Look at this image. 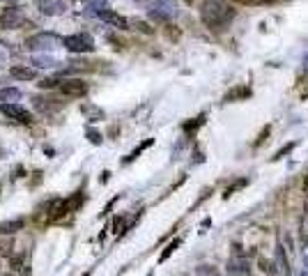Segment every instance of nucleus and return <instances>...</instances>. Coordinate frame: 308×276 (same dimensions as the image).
<instances>
[{
	"mask_svg": "<svg viewBox=\"0 0 308 276\" xmlns=\"http://www.w3.org/2000/svg\"><path fill=\"white\" fill-rule=\"evenodd\" d=\"M200 18H203V23L207 28L221 30L228 23H232L235 9L230 7L228 2H223V0H205L203 7H200Z\"/></svg>",
	"mask_w": 308,
	"mask_h": 276,
	"instance_id": "f257e3e1",
	"label": "nucleus"
},
{
	"mask_svg": "<svg viewBox=\"0 0 308 276\" xmlns=\"http://www.w3.org/2000/svg\"><path fill=\"white\" fill-rule=\"evenodd\" d=\"M177 14H179V7H177L175 0H154L147 7V17L152 21H159V23H166L170 18H175Z\"/></svg>",
	"mask_w": 308,
	"mask_h": 276,
	"instance_id": "f03ea898",
	"label": "nucleus"
},
{
	"mask_svg": "<svg viewBox=\"0 0 308 276\" xmlns=\"http://www.w3.org/2000/svg\"><path fill=\"white\" fill-rule=\"evenodd\" d=\"M60 46H65V44L58 34L53 33H37L26 39L28 51H53V49H60Z\"/></svg>",
	"mask_w": 308,
	"mask_h": 276,
	"instance_id": "7ed1b4c3",
	"label": "nucleus"
},
{
	"mask_svg": "<svg viewBox=\"0 0 308 276\" xmlns=\"http://www.w3.org/2000/svg\"><path fill=\"white\" fill-rule=\"evenodd\" d=\"M62 44H65L71 53H90L92 49H95V39H92L88 33L69 34V37H65V39H62Z\"/></svg>",
	"mask_w": 308,
	"mask_h": 276,
	"instance_id": "20e7f679",
	"label": "nucleus"
},
{
	"mask_svg": "<svg viewBox=\"0 0 308 276\" xmlns=\"http://www.w3.org/2000/svg\"><path fill=\"white\" fill-rule=\"evenodd\" d=\"M60 92L67 97H83L88 92V83H83L81 78H69V81H60Z\"/></svg>",
	"mask_w": 308,
	"mask_h": 276,
	"instance_id": "39448f33",
	"label": "nucleus"
},
{
	"mask_svg": "<svg viewBox=\"0 0 308 276\" xmlns=\"http://www.w3.org/2000/svg\"><path fill=\"white\" fill-rule=\"evenodd\" d=\"M0 111L5 113L7 118H12V120L16 122H32V115L23 108V106H18V104H0Z\"/></svg>",
	"mask_w": 308,
	"mask_h": 276,
	"instance_id": "423d86ee",
	"label": "nucleus"
},
{
	"mask_svg": "<svg viewBox=\"0 0 308 276\" xmlns=\"http://www.w3.org/2000/svg\"><path fill=\"white\" fill-rule=\"evenodd\" d=\"M23 21H26V17H23V12L18 7H9L5 9V14L0 17V23L5 28H21L23 26Z\"/></svg>",
	"mask_w": 308,
	"mask_h": 276,
	"instance_id": "0eeeda50",
	"label": "nucleus"
},
{
	"mask_svg": "<svg viewBox=\"0 0 308 276\" xmlns=\"http://www.w3.org/2000/svg\"><path fill=\"white\" fill-rule=\"evenodd\" d=\"M37 5L42 9V14H46V17H58V14L67 12V2L65 0H39Z\"/></svg>",
	"mask_w": 308,
	"mask_h": 276,
	"instance_id": "6e6552de",
	"label": "nucleus"
},
{
	"mask_svg": "<svg viewBox=\"0 0 308 276\" xmlns=\"http://www.w3.org/2000/svg\"><path fill=\"white\" fill-rule=\"evenodd\" d=\"M108 2L106 0H88L85 2V9H83V14L85 17H92V18H101L108 12Z\"/></svg>",
	"mask_w": 308,
	"mask_h": 276,
	"instance_id": "1a4fd4ad",
	"label": "nucleus"
},
{
	"mask_svg": "<svg viewBox=\"0 0 308 276\" xmlns=\"http://www.w3.org/2000/svg\"><path fill=\"white\" fill-rule=\"evenodd\" d=\"M228 274H232V276H248V274H251V265H248L246 260L232 258L228 262Z\"/></svg>",
	"mask_w": 308,
	"mask_h": 276,
	"instance_id": "9d476101",
	"label": "nucleus"
},
{
	"mask_svg": "<svg viewBox=\"0 0 308 276\" xmlns=\"http://www.w3.org/2000/svg\"><path fill=\"white\" fill-rule=\"evenodd\" d=\"M12 78H18V81H32L37 76V69L35 67H23V65H14L9 69Z\"/></svg>",
	"mask_w": 308,
	"mask_h": 276,
	"instance_id": "9b49d317",
	"label": "nucleus"
},
{
	"mask_svg": "<svg viewBox=\"0 0 308 276\" xmlns=\"http://www.w3.org/2000/svg\"><path fill=\"white\" fill-rule=\"evenodd\" d=\"M26 225L23 219H14V221H2L0 224V235H14L16 230H21Z\"/></svg>",
	"mask_w": 308,
	"mask_h": 276,
	"instance_id": "f8f14e48",
	"label": "nucleus"
},
{
	"mask_svg": "<svg viewBox=\"0 0 308 276\" xmlns=\"http://www.w3.org/2000/svg\"><path fill=\"white\" fill-rule=\"evenodd\" d=\"M16 99H21V90H16V87H2L0 90V102L2 104H16Z\"/></svg>",
	"mask_w": 308,
	"mask_h": 276,
	"instance_id": "ddd939ff",
	"label": "nucleus"
},
{
	"mask_svg": "<svg viewBox=\"0 0 308 276\" xmlns=\"http://www.w3.org/2000/svg\"><path fill=\"white\" fill-rule=\"evenodd\" d=\"M101 21H106V23H111V26H117V28H127L129 26V23H127V18L124 17H120V14H115V12H111V9H108V12H106L104 17H101Z\"/></svg>",
	"mask_w": 308,
	"mask_h": 276,
	"instance_id": "4468645a",
	"label": "nucleus"
},
{
	"mask_svg": "<svg viewBox=\"0 0 308 276\" xmlns=\"http://www.w3.org/2000/svg\"><path fill=\"white\" fill-rule=\"evenodd\" d=\"M32 65H37L39 69H53L58 62L53 60L51 55H35V58H32Z\"/></svg>",
	"mask_w": 308,
	"mask_h": 276,
	"instance_id": "2eb2a0df",
	"label": "nucleus"
},
{
	"mask_svg": "<svg viewBox=\"0 0 308 276\" xmlns=\"http://www.w3.org/2000/svg\"><path fill=\"white\" fill-rule=\"evenodd\" d=\"M246 97H251V87H248V86H242V87H237L235 92L226 95V102H235V99H246Z\"/></svg>",
	"mask_w": 308,
	"mask_h": 276,
	"instance_id": "dca6fc26",
	"label": "nucleus"
},
{
	"mask_svg": "<svg viewBox=\"0 0 308 276\" xmlns=\"http://www.w3.org/2000/svg\"><path fill=\"white\" fill-rule=\"evenodd\" d=\"M177 246H179V240H173V242H170V244H168V246H166V251H163V253L159 256V262H166V260H168V256H170V253H173V251H175Z\"/></svg>",
	"mask_w": 308,
	"mask_h": 276,
	"instance_id": "f3484780",
	"label": "nucleus"
},
{
	"mask_svg": "<svg viewBox=\"0 0 308 276\" xmlns=\"http://www.w3.org/2000/svg\"><path fill=\"white\" fill-rule=\"evenodd\" d=\"M88 138H90V143H95V145H101V140H104L97 129H88Z\"/></svg>",
	"mask_w": 308,
	"mask_h": 276,
	"instance_id": "a211bd4d",
	"label": "nucleus"
},
{
	"mask_svg": "<svg viewBox=\"0 0 308 276\" xmlns=\"http://www.w3.org/2000/svg\"><path fill=\"white\" fill-rule=\"evenodd\" d=\"M276 260H278L281 269H288V262H285V253H283V246H276Z\"/></svg>",
	"mask_w": 308,
	"mask_h": 276,
	"instance_id": "6ab92c4d",
	"label": "nucleus"
},
{
	"mask_svg": "<svg viewBox=\"0 0 308 276\" xmlns=\"http://www.w3.org/2000/svg\"><path fill=\"white\" fill-rule=\"evenodd\" d=\"M198 276H219V274H216V269H214V267L203 265V267H198Z\"/></svg>",
	"mask_w": 308,
	"mask_h": 276,
	"instance_id": "aec40b11",
	"label": "nucleus"
},
{
	"mask_svg": "<svg viewBox=\"0 0 308 276\" xmlns=\"http://www.w3.org/2000/svg\"><path fill=\"white\" fill-rule=\"evenodd\" d=\"M205 122V115H200V118H198V120L195 122H189V124H184V129L186 131H191V129H198V127H200V124H203Z\"/></svg>",
	"mask_w": 308,
	"mask_h": 276,
	"instance_id": "412c9836",
	"label": "nucleus"
},
{
	"mask_svg": "<svg viewBox=\"0 0 308 276\" xmlns=\"http://www.w3.org/2000/svg\"><path fill=\"white\" fill-rule=\"evenodd\" d=\"M246 182H248V180H239L237 184H232V187H230V189L226 191V193H223V196H226V198H228V196H230V193H232V191H237L239 187H244V184H246Z\"/></svg>",
	"mask_w": 308,
	"mask_h": 276,
	"instance_id": "4be33fe9",
	"label": "nucleus"
},
{
	"mask_svg": "<svg viewBox=\"0 0 308 276\" xmlns=\"http://www.w3.org/2000/svg\"><path fill=\"white\" fill-rule=\"evenodd\" d=\"M292 147H294V143H290V145H285V147H281V150H278V152H276V156H274V159H281L283 155H288V152H290Z\"/></svg>",
	"mask_w": 308,
	"mask_h": 276,
	"instance_id": "5701e85b",
	"label": "nucleus"
},
{
	"mask_svg": "<svg viewBox=\"0 0 308 276\" xmlns=\"http://www.w3.org/2000/svg\"><path fill=\"white\" fill-rule=\"evenodd\" d=\"M9 249H12V244H9V242H5V240H0V253H2V256H7Z\"/></svg>",
	"mask_w": 308,
	"mask_h": 276,
	"instance_id": "b1692460",
	"label": "nucleus"
},
{
	"mask_svg": "<svg viewBox=\"0 0 308 276\" xmlns=\"http://www.w3.org/2000/svg\"><path fill=\"white\" fill-rule=\"evenodd\" d=\"M55 83H58L55 78H44V81L39 83V87H53V86H55Z\"/></svg>",
	"mask_w": 308,
	"mask_h": 276,
	"instance_id": "393cba45",
	"label": "nucleus"
},
{
	"mask_svg": "<svg viewBox=\"0 0 308 276\" xmlns=\"http://www.w3.org/2000/svg\"><path fill=\"white\" fill-rule=\"evenodd\" d=\"M5 62H7V53H5V51H2V49H0V67H2Z\"/></svg>",
	"mask_w": 308,
	"mask_h": 276,
	"instance_id": "a878e982",
	"label": "nucleus"
},
{
	"mask_svg": "<svg viewBox=\"0 0 308 276\" xmlns=\"http://www.w3.org/2000/svg\"><path fill=\"white\" fill-rule=\"evenodd\" d=\"M304 69L308 71V51H306V55H304Z\"/></svg>",
	"mask_w": 308,
	"mask_h": 276,
	"instance_id": "bb28decb",
	"label": "nucleus"
},
{
	"mask_svg": "<svg viewBox=\"0 0 308 276\" xmlns=\"http://www.w3.org/2000/svg\"><path fill=\"white\" fill-rule=\"evenodd\" d=\"M306 272H308V256H306Z\"/></svg>",
	"mask_w": 308,
	"mask_h": 276,
	"instance_id": "cd10ccee",
	"label": "nucleus"
},
{
	"mask_svg": "<svg viewBox=\"0 0 308 276\" xmlns=\"http://www.w3.org/2000/svg\"><path fill=\"white\" fill-rule=\"evenodd\" d=\"M136 2H145V0H136Z\"/></svg>",
	"mask_w": 308,
	"mask_h": 276,
	"instance_id": "c85d7f7f",
	"label": "nucleus"
},
{
	"mask_svg": "<svg viewBox=\"0 0 308 276\" xmlns=\"http://www.w3.org/2000/svg\"><path fill=\"white\" fill-rule=\"evenodd\" d=\"M186 2H194V0H186Z\"/></svg>",
	"mask_w": 308,
	"mask_h": 276,
	"instance_id": "c756f323",
	"label": "nucleus"
}]
</instances>
